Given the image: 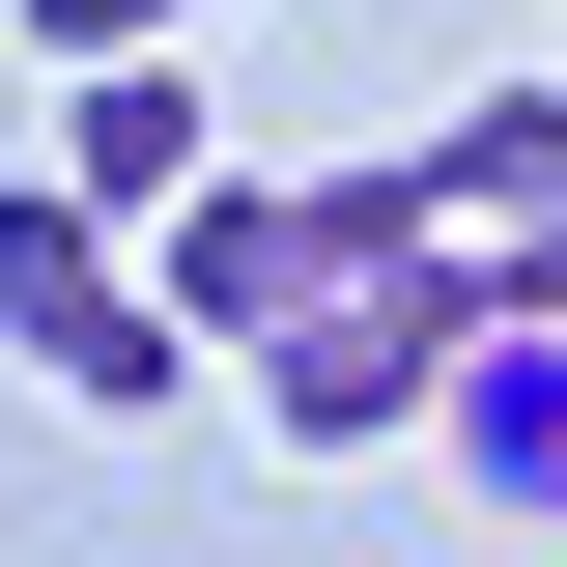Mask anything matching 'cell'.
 <instances>
[{"instance_id":"1","label":"cell","mask_w":567,"mask_h":567,"mask_svg":"<svg viewBox=\"0 0 567 567\" xmlns=\"http://www.w3.org/2000/svg\"><path fill=\"white\" fill-rule=\"evenodd\" d=\"M454 369H483V227L312 284L284 341H227V398H256V454H398V425H454Z\"/></svg>"},{"instance_id":"2","label":"cell","mask_w":567,"mask_h":567,"mask_svg":"<svg viewBox=\"0 0 567 567\" xmlns=\"http://www.w3.org/2000/svg\"><path fill=\"white\" fill-rule=\"evenodd\" d=\"M0 369H29L58 425H171V398H227V341L114 256V199H85V171H0Z\"/></svg>"},{"instance_id":"3","label":"cell","mask_w":567,"mask_h":567,"mask_svg":"<svg viewBox=\"0 0 567 567\" xmlns=\"http://www.w3.org/2000/svg\"><path fill=\"white\" fill-rule=\"evenodd\" d=\"M58 171H85V199H199V171H227V114H199V58H58Z\"/></svg>"},{"instance_id":"4","label":"cell","mask_w":567,"mask_h":567,"mask_svg":"<svg viewBox=\"0 0 567 567\" xmlns=\"http://www.w3.org/2000/svg\"><path fill=\"white\" fill-rule=\"evenodd\" d=\"M454 483H483L511 539H567V312H483V369H454Z\"/></svg>"},{"instance_id":"5","label":"cell","mask_w":567,"mask_h":567,"mask_svg":"<svg viewBox=\"0 0 567 567\" xmlns=\"http://www.w3.org/2000/svg\"><path fill=\"white\" fill-rule=\"evenodd\" d=\"M425 199L454 227H567V85H454L425 114Z\"/></svg>"},{"instance_id":"6","label":"cell","mask_w":567,"mask_h":567,"mask_svg":"<svg viewBox=\"0 0 567 567\" xmlns=\"http://www.w3.org/2000/svg\"><path fill=\"white\" fill-rule=\"evenodd\" d=\"M29 58H171V29H227V0H0Z\"/></svg>"},{"instance_id":"7","label":"cell","mask_w":567,"mask_h":567,"mask_svg":"<svg viewBox=\"0 0 567 567\" xmlns=\"http://www.w3.org/2000/svg\"><path fill=\"white\" fill-rule=\"evenodd\" d=\"M483 312H567V227H483Z\"/></svg>"}]
</instances>
